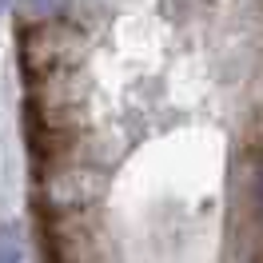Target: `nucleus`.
<instances>
[{"label": "nucleus", "instance_id": "nucleus-1", "mask_svg": "<svg viewBox=\"0 0 263 263\" xmlns=\"http://www.w3.org/2000/svg\"><path fill=\"white\" fill-rule=\"evenodd\" d=\"M4 263H16V239H12V231L4 235Z\"/></svg>", "mask_w": 263, "mask_h": 263}, {"label": "nucleus", "instance_id": "nucleus-2", "mask_svg": "<svg viewBox=\"0 0 263 263\" xmlns=\"http://www.w3.org/2000/svg\"><path fill=\"white\" fill-rule=\"evenodd\" d=\"M52 4H60V0H28V8H52Z\"/></svg>", "mask_w": 263, "mask_h": 263}]
</instances>
